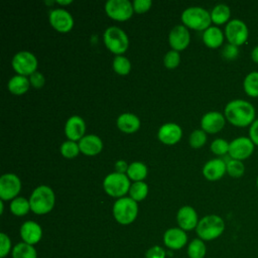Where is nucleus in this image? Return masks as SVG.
I'll list each match as a JSON object with an SVG mask.
<instances>
[{"instance_id": "1", "label": "nucleus", "mask_w": 258, "mask_h": 258, "mask_svg": "<svg viewBox=\"0 0 258 258\" xmlns=\"http://www.w3.org/2000/svg\"><path fill=\"white\" fill-rule=\"evenodd\" d=\"M255 114L254 106L249 101L243 99H235L228 102L224 109L226 120L238 127L251 125L255 120Z\"/></svg>"}, {"instance_id": "2", "label": "nucleus", "mask_w": 258, "mask_h": 258, "mask_svg": "<svg viewBox=\"0 0 258 258\" xmlns=\"http://www.w3.org/2000/svg\"><path fill=\"white\" fill-rule=\"evenodd\" d=\"M55 203V196L51 187L48 185L36 186L29 197L31 211L36 215H44L49 213Z\"/></svg>"}, {"instance_id": "3", "label": "nucleus", "mask_w": 258, "mask_h": 258, "mask_svg": "<svg viewBox=\"0 0 258 258\" xmlns=\"http://www.w3.org/2000/svg\"><path fill=\"white\" fill-rule=\"evenodd\" d=\"M184 26L195 30H206L211 26V12L200 6H190L185 8L180 16Z\"/></svg>"}, {"instance_id": "4", "label": "nucleus", "mask_w": 258, "mask_h": 258, "mask_svg": "<svg viewBox=\"0 0 258 258\" xmlns=\"http://www.w3.org/2000/svg\"><path fill=\"white\" fill-rule=\"evenodd\" d=\"M196 231L203 241L215 240L224 233L225 222L218 215H208L199 221Z\"/></svg>"}, {"instance_id": "5", "label": "nucleus", "mask_w": 258, "mask_h": 258, "mask_svg": "<svg viewBox=\"0 0 258 258\" xmlns=\"http://www.w3.org/2000/svg\"><path fill=\"white\" fill-rule=\"evenodd\" d=\"M103 40L106 47L116 55L124 53L129 46L127 33L118 26H109L103 34Z\"/></svg>"}, {"instance_id": "6", "label": "nucleus", "mask_w": 258, "mask_h": 258, "mask_svg": "<svg viewBox=\"0 0 258 258\" xmlns=\"http://www.w3.org/2000/svg\"><path fill=\"white\" fill-rule=\"evenodd\" d=\"M138 214L137 202L130 197L117 199L113 205V216L121 225H129L136 219Z\"/></svg>"}, {"instance_id": "7", "label": "nucleus", "mask_w": 258, "mask_h": 258, "mask_svg": "<svg viewBox=\"0 0 258 258\" xmlns=\"http://www.w3.org/2000/svg\"><path fill=\"white\" fill-rule=\"evenodd\" d=\"M130 186V179L125 173L114 171L107 174L103 180L104 190L113 198H123L127 192H129Z\"/></svg>"}, {"instance_id": "8", "label": "nucleus", "mask_w": 258, "mask_h": 258, "mask_svg": "<svg viewBox=\"0 0 258 258\" xmlns=\"http://www.w3.org/2000/svg\"><path fill=\"white\" fill-rule=\"evenodd\" d=\"M37 58L36 56L28 50H20L16 52L11 60L13 70L17 75L30 76L37 70Z\"/></svg>"}, {"instance_id": "9", "label": "nucleus", "mask_w": 258, "mask_h": 258, "mask_svg": "<svg viewBox=\"0 0 258 258\" xmlns=\"http://www.w3.org/2000/svg\"><path fill=\"white\" fill-rule=\"evenodd\" d=\"M225 36L229 43L237 46L242 45L247 41L249 36L248 26L241 19H231L225 26Z\"/></svg>"}, {"instance_id": "10", "label": "nucleus", "mask_w": 258, "mask_h": 258, "mask_svg": "<svg viewBox=\"0 0 258 258\" xmlns=\"http://www.w3.org/2000/svg\"><path fill=\"white\" fill-rule=\"evenodd\" d=\"M107 15L117 21L128 20L133 12V5L129 0H108L105 3Z\"/></svg>"}, {"instance_id": "11", "label": "nucleus", "mask_w": 258, "mask_h": 258, "mask_svg": "<svg viewBox=\"0 0 258 258\" xmlns=\"http://www.w3.org/2000/svg\"><path fill=\"white\" fill-rule=\"evenodd\" d=\"M254 147L255 144L249 137L239 136L230 142L228 154L231 158L242 161L251 156L254 151Z\"/></svg>"}, {"instance_id": "12", "label": "nucleus", "mask_w": 258, "mask_h": 258, "mask_svg": "<svg viewBox=\"0 0 258 258\" xmlns=\"http://www.w3.org/2000/svg\"><path fill=\"white\" fill-rule=\"evenodd\" d=\"M21 189L20 178L14 173H4L0 177V198L2 201H12Z\"/></svg>"}, {"instance_id": "13", "label": "nucleus", "mask_w": 258, "mask_h": 258, "mask_svg": "<svg viewBox=\"0 0 258 258\" xmlns=\"http://www.w3.org/2000/svg\"><path fill=\"white\" fill-rule=\"evenodd\" d=\"M48 20L50 25L58 32H69L74 26L72 14L63 8H55L49 12Z\"/></svg>"}, {"instance_id": "14", "label": "nucleus", "mask_w": 258, "mask_h": 258, "mask_svg": "<svg viewBox=\"0 0 258 258\" xmlns=\"http://www.w3.org/2000/svg\"><path fill=\"white\" fill-rule=\"evenodd\" d=\"M190 41V34L186 26L177 24L171 28L168 34V43L172 49L176 51L183 50Z\"/></svg>"}, {"instance_id": "15", "label": "nucleus", "mask_w": 258, "mask_h": 258, "mask_svg": "<svg viewBox=\"0 0 258 258\" xmlns=\"http://www.w3.org/2000/svg\"><path fill=\"white\" fill-rule=\"evenodd\" d=\"M226 123V117L219 111H210L205 113L201 118V129L206 133L220 132Z\"/></svg>"}, {"instance_id": "16", "label": "nucleus", "mask_w": 258, "mask_h": 258, "mask_svg": "<svg viewBox=\"0 0 258 258\" xmlns=\"http://www.w3.org/2000/svg\"><path fill=\"white\" fill-rule=\"evenodd\" d=\"M182 136L181 127L173 122L164 123L157 131V138L166 145H173L177 143Z\"/></svg>"}, {"instance_id": "17", "label": "nucleus", "mask_w": 258, "mask_h": 258, "mask_svg": "<svg viewBox=\"0 0 258 258\" xmlns=\"http://www.w3.org/2000/svg\"><path fill=\"white\" fill-rule=\"evenodd\" d=\"M202 172L208 180H219L227 172V162L220 157L212 158L204 164Z\"/></svg>"}, {"instance_id": "18", "label": "nucleus", "mask_w": 258, "mask_h": 258, "mask_svg": "<svg viewBox=\"0 0 258 258\" xmlns=\"http://www.w3.org/2000/svg\"><path fill=\"white\" fill-rule=\"evenodd\" d=\"M86 123L81 116H71L64 124V134L69 140L80 141L85 136Z\"/></svg>"}, {"instance_id": "19", "label": "nucleus", "mask_w": 258, "mask_h": 258, "mask_svg": "<svg viewBox=\"0 0 258 258\" xmlns=\"http://www.w3.org/2000/svg\"><path fill=\"white\" fill-rule=\"evenodd\" d=\"M176 221L180 229L183 231H190L198 226V214L192 207L183 206L177 212Z\"/></svg>"}, {"instance_id": "20", "label": "nucleus", "mask_w": 258, "mask_h": 258, "mask_svg": "<svg viewBox=\"0 0 258 258\" xmlns=\"http://www.w3.org/2000/svg\"><path fill=\"white\" fill-rule=\"evenodd\" d=\"M81 152L87 156H95L103 149L102 139L95 134H87L79 141Z\"/></svg>"}, {"instance_id": "21", "label": "nucleus", "mask_w": 258, "mask_h": 258, "mask_svg": "<svg viewBox=\"0 0 258 258\" xmlns=\"http://www.w3.org/2000/svg\"><path fill=\"white\" fill-rule=\"evenodd\" d=\"M20 236L23 242L29 245H34L38 243L41 239V236H42L41 227L36 222L26 221L21 225Z\"/></svg>"}, {"instance_id": "22", "label": "nucleus", "mask_w": 258, "mask_h": 258, "mask_svg": "<svg viewBox=\"0 0 258 258\" xmlns=\"http://www.w3.org/2000/svg\"><path fill=\"white\" fill-rule=\"evenodd\" d=\"M163 241L165 246H167L170 249H181L186 241L187 236L185 232L180 228H170L165 231L163 235Z\"/></svg>"}, {"instance_id": "23", "label": "nucleus", "mask_w": 258, "mask_h": 258, "mask_svg": "<svg viewBox=\"0 0 258 258\" xmlns=\"http://www.w3.org/2000/svg\"><path fill=\"white\" fill-rule=\"evenodd\" d=\"M117 127L124 133H134L140 128V119L133 113H122L116 120Z\"/></svg>"}, {"instance_id": "24", "label": "nucleus", "mask_w": 258, "mask_h": 258, "mask_svg": "<svg viewBox=\"0 0 258 258\" xmlns=\"http://www.w3.org/2000/svg\"><path fill=\"white\" fill-rule=\"evenodd\" d=\"M203 41L210 48L220 47L225 38V32L222 31L217 25H211L206 30L203 31Z\"/></svg>"}, {"instance_id": "25", "label": "nucleus", "mask_w": 258, "mask_h": 258, "mask_svg": "<svg viewBox=\"0 0 258 258\" xmlns=\"http://www.w3.org/2000/svg\"><path fill=\"white\" fill-rule=\"evenodd\" d=\"M30 87L29 79L25 76L15 75L13 76L7 84V88L13 95H23L28 91Z\"/></svg>"}, {"instance_id": "26", "label": "nucleus", "mask_w": 258, "mask_h": 258, "mask_svg": "<svg viewBox=\"0 0 258 258\" xmlns=\"http://www.w3.org/2000/svg\"><path fill=\"white\" fill-rule=\"evenodd\" d=\"M231 16V9L227 4L219 3L213 7L211 10V18L212 22L217 25H221L224 23H228Z\"/></svg>"}, {"instance_id": "27", "label": "nucleus", "mask_w": 258, "mask_h": 258, "mask_svg": "<svg viewBox=\"0 0 258 258\" xmlns=\"http://www.w3.org/2000/svg\"><path fill=\"white\" fill-rule=\"evenodd\" d=\"M148 172L147 166L141 161H133L129 164L127 169V176L134 181H143Z\"/></svg>"}, {"instance_id": "28", "label": "nucleus", "mask_w": 258, "mask_h": 258, "mask_svg": "<svg viewBox=\"0 0 258 258\" xmlns=\"http://www.w3.org/2000/svg\"><path fill=\"white\" fill-rule=\"evenodd\" d=\"M243 89L250 97H258V71L250 72L243 81Z\"/></svg>"}, {"instance_id": "29", "label": "nucleus", "mask_w": 258, "mask_h": 258, "mask_svg": "<svg viewBox=\"0 0 258 258\" xmlns=\"http://www.w3.org/2000/svg\"><path fill=\"white\" fill-rule=\"evenodd\" d=\"M29 200L23 197H17L10 203V211L13 215L21 217L26 215L30 211Z\"/></svg>"}, {"instance_id": "30", "label": "nucleus", "mask_w": 258, "mask_h": 258, "mask_svg": "<svg viewBox=\"0 0 258 258\" xmlns=\"http://www.w3.org/2000/svg\"><path fill=\"white\" fill-rule=\"evenodd\" d=\"M13 258H36V251L32 245L25 242L18 243L12 250Z\"/></svg>"}, {"instance_id": "31", "label": "nucleus", "mask_w": 258, "mask_h": 258, "mask_svg": "<svg viewBox=\"0 0 258 258\" xmlns=\"http://www.w3.org/2000/svg\"><path fill=\"white\" fill-rule=\"evenodd\" d=\"M148 185L144 181H134L129 189V197L135 202H140L147 197Z\"/></svg>"}, {"instance_id": "32", "label": "nucleus", "mask_w": 258, "mask_h": 258, "mask_svg": "<svg viewBox=\"0 0 258 258\" xmlns=\"http://www.w3.org/2000/svg\"><path fill=\"white\" fill-rule=\"evenodd\" d=\"M112 67H113V70L115 71V73H117L120 76H126L131 71V62H130L129 58H127L126 56H124L122 54L116 55L113 58Z\"/></svg>"}, {"instance_id": "33", "label": "nucleus", "mask_w": 258, "mask_h": 258, "mask_svg": "<svg viewBox=\"0 0 258 258\" xmlns=\"http://www.w3.org/2000/svg\"><path fill=\"white\" fill-rule=\"evenodd\" d=\"M207 252L206 245L202 239H194L187 248L189 258H204Z\"/></svg>"}, {"instance_id": "34", "label": "nucleus", "mask_w": 258, "mask_h": 258, "mask_svg": "<svg viewBox=\"0 0 258 258\" xmlns=\"http://www.w3.org/2000/svg\"><path fill=\"white\" fill-rule=\"evenodd\" d=\"M59 150H60L61 155L66 158H74V157L78 156L79 153L81 152L79 143H77L76 141L69 140V139L61 143Z\"/></svg>"}, {"instance_id": "35", "label": "nucleus", "mask_w": 258, "mask_h": 258, "mask_svg": "<svg viewBox=\"0 0 258 258\" xmlns=\"http://www.w3.org/2000/svg\"><path fill=\"white\" fill-rule=\"evenodd\" d=\"M245 172V165L241 160L233 159L227 161V173L234 178L241 177Z\"/></svg>"}, {"instance_id": "36", "label": "nucleus", "mask_w": 258, "mask_h": 258, "mask_svg": "<svg viewBox=\"0 0 258 258\" xmlns=\"http://www.w3.org/2000/svg\"><path fill=\"white\" fill-rule=\"evenodd\" d=\"M207 142V133L203 129L194 130L188 137V143L192 148H201Z\"/></svg>"}, {"instance_id": "37", "label": "nucleus", "mask_w": 258, "mask_h": 258, "mask_svg": "<svg viewBox=\"0 0 258 258\" xmlns=\"http://www.w3.org/2000/svg\"><path fill=\"white\" fill-rule=\"evenodd\" d=\"M229 144H230V142H228L226 139L216 138L212 141L210 148L214 154H216L218 156H222L229 152Z\"/></svg>"}, {"instance_id": "38", "label": "nucleus", "mask_w": 258, "mask_h": 258, "mask_svg": "<svg viewBox=\"0 0 258 258\" xmlns=\"http://www.w3.org/2000/svg\"><path fill=\"white\" fill-rule=\"evenodd\" d=\"M179 61H180L179 52L174 49H170L164 54L163 63L167 69H175L179 64Z\"/></svg>"}, {"instance_id": "39", "label": "nucleus", "mask_w": 258, "mask_h": 258, "mask_svg": "<svg viewBox=\"0 0 258 258\" xmlns=\"http://www.w3.org/2000/svg\"><path fill=\"white\" fill-rule=\"evenodd\" d=\"M239 54V48L237 45H234L232 43H227L224 45L222 49V56L226 59L232 60L235 59Z\"/></svg>"}, {"instance_id": "40", "label": "nucleus", "mask_w": 258, "mask_h": 258, "mask_svg": "<svg viewBox=\"0 0 258 258\" xmlns=\"http://www.w3.org/2000/svg\"><path fill=\"white\" fill-rule=\"evenodd\" d=\"M132 5H133L134 12L144 13L150 9L152 5V1L151 0H134L132 2Z\"/></svg>"}, {"instance_id": "41", "label": "nucleus", "mask_w": 258, "mask_h": 258, "mask_svg": "<svg viewBox=\"0 0 258 258\" xmlns=\"http://www.w3.org/2000/svg\"><path fill=\"white\" fill-rule=\"evenodd\" d=\"M28 79H29V82H30V86H32L34 89L42 88L44 83H45L44 76L38 71H36L32 75H30Z\"/></svg>"}, {"instance_id": "42", "label": "nucleus", "mask_w": 258, "mask_h": 258, "mask_svg": "<svg viewBox=\"0 0 258 258\" xmlns=\"http://www.w3.org/2000/svg\"><path fill=\"white\" fill-rule=\"evenodd\" d=\"M0 242H1V247H0V257L4 258L10 251L11 248V241L9 237L5 233L0 234Z\"/></svg>"}, {"instance_id": "43", "label": "nucleus", "mask_w": 258, "mask_h": 258, "mask_svg": "<svg viewBox=\"0 0 258 258\" xmlns=\"http://www.w3.org/2000/svg\"><path fill=\"white\" fill-rule=\"evenodd\" d=\"M165 251L160 246L151 247L145 255V258H164Z\"/></svg>"}, {"instance_id": "44", "label": "nucleus", "mask_w": 258, "mask_h": 258, "mask_svg": "<svg viewBox=\"0 0 258 258\" xmlns=\"http://www.w3.org/2000/svg\"><path fill=\"white\" fill-rule=\"evenodd\" d=\"M249 138L258 146V118L255 119L249 127Z\"/></svg>"}, {"instance_id": "45", "label": "nucleus", "mask_w": 258, "mask_h": 258, "mask_svg": "<svg viewBox=\"0 0 258 258\" xmlns=\"http://www.w3.org/2000/svg\"><path fill=\"white\" fill-rule=\"evenodd\" d=\"M128 166H129V164L125 160H123V159L117 160L116 163H115L116 172H120V173H125L126 174Z\"/></svg>"}, {"instance_id": "46", "label": "nucleus", "mask_w": 258, "mask_h": 258, "mask_svg": "<svg viewBox=\"0 0 258 258\" xmlns=\"http://www.w3.org/2000/svg\"><path fill=\"white\" fill-rule=\"evenodd\" d=\"M251 58L253 61L258 63V45L253 47V49L251 50Z\"/></svg>"}, {"instance_id": "47", "label": "nucleus", "mask_w": 258, "mask_h": 258, "mask_svg": "<svg viewBox=\"0 0 258 258\" xmlns=\"http://www.w3.org/2000/svg\"><path fill=\"white\" fill-rule=\"evenodd\" d=\"M73 1L72 0H64V1H61V0H57L56 3L57 4H60V5H68V4H71Z\"/></svg>"}, {"instance_id": "48", "label": "nucleus", "mask_w": 258, "mask_h": 258, "mask_svg": "<svg viewBox=\"0 0 258 258\" xmlns=\"http://www.w3.org/2000/svg\"><path fill=\"white\" fill-rule=\"evenodd\" d=\"M256 185H257V189H258V176L256 178Z\"/></svg>"}]
</instances>
